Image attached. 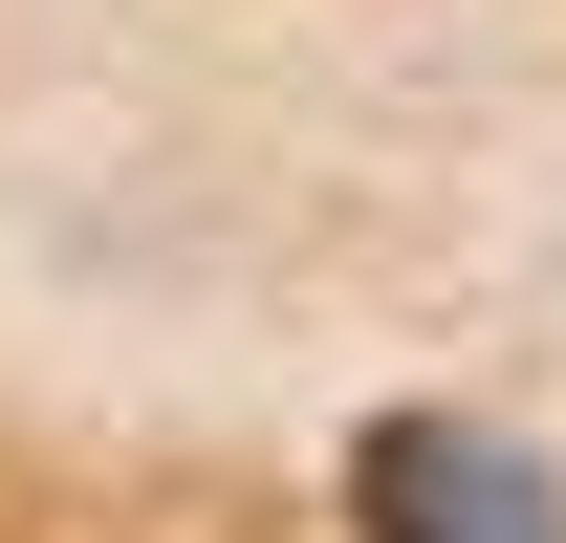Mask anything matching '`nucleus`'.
Here are the masks:
<instances>
[{"label": "nucleus", "instance_id": "1", "mask_svg": "<svg viewBox=\"0 0 566 543\" xmlns=\"http://www.w3.org/2000/svg\"><path fill=\"white\" fill-rule=\"evenodd\" d=\"M349 522L370 543H566L545 478L501 457V435H458V413H392V435H370V457H349Z\"/></svg>", "mask_w": 566, "mask_h": 543}]
</instances>
